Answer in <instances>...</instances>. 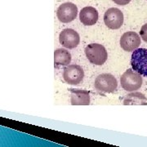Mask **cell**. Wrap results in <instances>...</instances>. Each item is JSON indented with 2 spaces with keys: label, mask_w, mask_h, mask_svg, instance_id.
<instances>
[{
  "label": "cell",
  "mask_w": 147,
  "mask_h": 147,
  "mask_svg": "<svg viewBox=\"0 0 147 147\" xmlns=\"http://www.w3.org/2000/svg\"><path fill=\"white\" fill-rule=\"evenodd\" d=\"M79 20L84 26H93L98 21V11L93 7H85L79 13Z\"/></svg>",
  "instance_id": "cell-10"
},
{
  "label": "cell",
  "mask_w": 147,
  "mask_h": 147,
  "mask_svg": "<svg viewBox=\"0 0 147 147\" xmlns=\"http://www.w3.org/2000/svg\"><path fill=\"white\" fill-rule=\"evenodd\" d=\"M71 61V55L69 51L60 48L55 51L54 53V63L55 66L67 65Z\"/></svg>",
  "instance_id": "cell-12"
},
{
  "label": "cell",
  "mask_w": 147,
  "mask_h": 147,
  "mask_svg": "<svg viewBox=\"0 0 147 147\" xmlns=\"http://www.w3.org/2000/svg\"><path fill=\"white\" fill-rule=\"evenodd\" d=\"M122 88L127 92H134L138 90L142 85V78L141 74L135 70L128 69L120 78Z\"/></svg>",
  "instance_id": "cell-2"
},
{
  "label": "cell",
  "mask_w": 147,
  "mask_h": 147,
  "mask_svg": "<svg viewBox=\"0 0 147 147\" xmlns=\"http://www.w3.org/2000/svg\"><path fill=\"white\" fill-rule=\"evenodd\" d=\"M140 44L141 38L136 32H126L121 37L120 46L126 52H133L139 47Z\"/></svg>",
  "instance_id": "cell-8"
},
{
  "label": "cell",
  "mask_w": 147,
  "mask_h": 147,
  "mask_svg": "<svg viewBox=\"0 0 147 147\" xmlns=\"http://www.w3.org/2000/svg\"><path fill=\"white\" fill-rule=\"evenodd\" d=\"M78 14V7L73 3H65L58 7L57 16L59 21L63 23L73 21Z\"/></svg>",
  "instance_id": "cell-6"
},
{
  "label": "cell",
  "mask_w": 147,
  "mask_h": 147,
  "mask_svg": "<svg viewBox=\"0 0 147 147\" xmlns=\"http://www.w3.org/2000/svg\"><path fill=\"white\" fill-rule=\"evenodd\" d=\"M95 88L104 93L114 92L118 87L116 79L110 74H101L95 80Z\"/></svg>",
  "instance_id": "cell-4"
},
{
  "label": "cell",
  "mask_w": 147,
  "mask_h": 147,
  "mask_svg": "<svg viewBox=\"0 0 147 147\" xmlns=\"http://www.w3.org/2000/svg\"><path fill=\"white\" fill-rule=\"evenodd\" d=\"M131 65L133 70L147 77V49L137 48L134 50L131 54Z\"/></svg>",
  "instance_id": "cell-3"
},
{
  "label": "cell",
  "mask_w": 147,
  "mask_h": 147,
  "mask_svg": "<svg viewBox=\"0 0 147 147\" xmlns=\"http://www.w3.org/2000/svg\"><path fill=\"white\" fill-rule=\"evenodd\" d=\"M140 35L142 38V39L147 42V24L144 25L141 29V31H140Z\"/></svg>",
  "instance_id": "cell-14"
},
{
  "label": "cell",
  "mask_w": 147,
  "mask_h": 147,
  "mask_svg": "<svg viewBox=\"0 0 147 147\" xmlns=\"http://www.w3.org/2000/svg\"><path fill=\"white\" fill-rule=\"evenodd\" d=\"M104 22L109 29L118 30L123 24V14L119 8H109L105 12Z\"/></svg>",
  "instance_id": "cell-5"
},
{
  "label": "cell",
  "mask_w": 147,
  "mask_h": 147,
  "mask_svg": "<svg viewBox=\"0 0 147 147\" xmlns=\"http://www.w3.org/2000/svg\"><path fill=\"white\" fill-rule=\"evenodd\" d=\"M113 1L116 4L120 6H125L131 2V0H113Z\"/></svg>",
  "instance_id": "cell-15"
},
{
  "label": "cell",
  "mask_w": 147,
  "mask_h": 147,
  "mask_svg": "<svg viewBox=\"0 0 147 147\" xmlns=\"http://www.w3.org/2000/svg\"><path fill=\"white\" fill-rule=\"evenodd\" d=\"M146 102V98L143 94L141 93H132L127 96L124 100V105H142Z\"/></svg>",
  "instance_id": "cell-13"
},
{
  "label": "cell",
  "mask_w": 147,
  "mask_h": 147,
  "mask_svg": "<svg viewBox=\"0 0 147 147\" xmlns=\"http://www.w3.org/2000/svg\"><path fill=\"white\" fill-rule=\"evenodd\" d=\"M71 96V105H88L90 104V95L88 91L80 89H69Z\"/></svg>",
  "instance_id": "cell-11"
},
{
  "label": "cell",
  "mask_w": 147,
  "mask_h": 147,
  "mask_svg": "<svg viewBox=\"0 0 147 147\" xmlns=\"http://www.w3.org/2000/svg\"><path fill=\"white\" fill-rule=\"evenodd\" d=\"M59 41L63 47L73 49L79 44L80 38L79 34L75 30L72 29H65L60 34Z\"/></svg>",
  "instance_id": "cell-9"
},
{
  "label": "cell",
  "mask_w": 147,
  "mask_h": 147,
  "mask_svg": "<svg viewBox=\"0 0 147 147\" xmlns=\"http://www.w3.org/2000/svg\"><path fill=\"white\" fill-rule=\"evenodd\" d=\"M84 72L81 66L70 65L64 69L63 78L65 81L71 85H77L84 79Z\"/></svg>",
  "instance_id": "cell-7"
},
{
  "label": "cell",
  "mask_w": 147,
  "mask_h": 147,
  "mask_svg": "<svg viewBox=\"0 0 147 147\" xmlns=\"http://www.w3.org/2000/svg\"><path fill=\"white\" fill-rule=\"evenodd\" d=\"M85 54L90 62L96 65H103L108 57L105 47L98 43L88 44L85 48Z\"/></svg>",
  "instance_id": "cell-1"
}]
</instances>
